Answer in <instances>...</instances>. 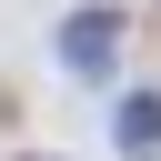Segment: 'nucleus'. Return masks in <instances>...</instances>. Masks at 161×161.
<instances>
[{"instance_id": "2", "label": "nucleus", "mask_w": 161, "mask_h": 161, "mask_svg": "<svg viewBox=\"0 0 161 161\" xmlns=\"http://www.w3.org/2000/svg\"><path fill=\"white\" fill-rule=\"evenodd\" d=\"M111 141H121V161H161V91H131L111 111Z\"/></svg>"}, {"instance_id": "3", "label": "nucleus", "mask_w": 161, "mask_h": 161, "mask_svg": "<svg viewBox=\"0 0 161 161\" xmlns=\"http://www.w3.org/2000/svg\"><path fill=\"white\" fill-rule=\"evenodd\" d=\"M30 161H50V151H30Z\"/></svg>"}, {"instance_id": "1", "label": "nucleus", "mask_w": 161, "mask_h": 161, "mask_svg": "<svg viewBox=\"0 0 161 161\" xmlns=\"http://www.w3.org/2000/svg\"><path fill=\"white\" fill-rule=\"evenodd\" d=\"M121 30H131L121 10H70V20H60V70H70V80H111Z\"/></svg>"}]
</instances>
